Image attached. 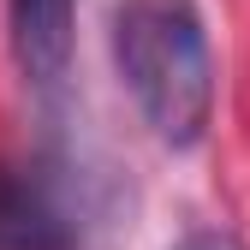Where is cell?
Masks as SVG:
<instances>
[{
    "mask_svg": "<svg viewBox=\"0 0 250 250\" xmlns=\"http://www.w3.org/2000/svg\"><path fill=\"white\" fill-rule=\"evenodd\" d=\"M113 60L161 143L191 149L208 131L214 60L203 12L191 0H125L113 18Z\"/></svg>",
    "mask_w": 250,
    "mask_h": 250,
    "instance_id": "1",
    "label": "cell"
},
{
    "mask_svg": "<svg viewBox=\"0 0 250 250\" xmlns=\"http://www.w3.org/2000/svg\"><path fill=\"white\" fill-rule=\"evenodd\" d=\"M12 36L24 72L54 89L72 60V0H12Z\"/></svg>",
    "mask_w": 250,
    "mask_h": 250,
    "instance_id": "2",
    "label": "cell"
},
{
    "mask_svg": "<svg viewBox=\"0 0 250 250\" xmlns=\"http://www.w3.org/2000/svg\"><path fill=\"white\" fill-rule=\"evenodd\" d=\"M0 250H60V221L36 185L0 167Z\"/></svg>",
    "mask_w": 250,
    "mask_h": 250,
    "instance_id": "3",
    "label": "cell"
},
{
    "mask_svg": "<svg viewBox=\"0 0 250 250\" xmlns=\"http://www.w3.org/2000/svg\"><path fill=\"white\" fill-rule=\"evenodd\" d=\"M173 250H238V238H227V232H185Z\"/></svg>",
    "mask_w": 250,
    "mask_h": 250,
    "instance_id": "4",
    "label": "cell"
}]
</instances>
